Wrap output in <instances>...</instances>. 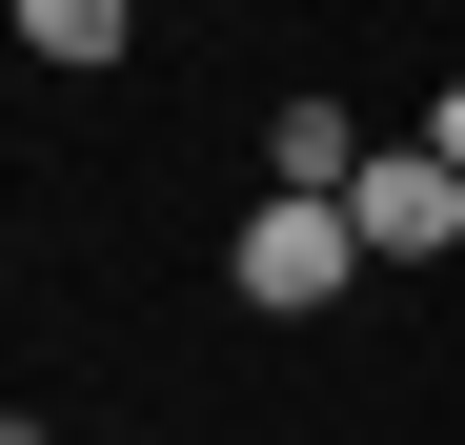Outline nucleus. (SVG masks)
I'll list each match as a JSON object with an SVG mask.
<instances>
[{
    "instance_id": "1",
    "label": "nucleus",
    "mask_w": 465,
    "mask_h": 445,
    "mask_svg": "<svg viewBox=\"0 0 465 445\" xmlns=\"http://www.w3.org/2000/svg\"><path fill=\"white\" fill-rule=\"evenodd\" d=\"M223 283H243V304H344V283H364L344 183H263V203H243V243H223Z\"/></svg>"
},
{
    "instance_id": "2",
    "label": "nucleus",
    "mask_w": 465,
    "mask_h": 445,
    "mask_svg": "<svg viewBox=\"0 0 465 445\" xmlns=\"http://www.w3.org/2000/svg\"><path fill=\"white\" fill-rule=\"evenodd\" d=\"M344 222H364V263H445V243H465V163H445L425 122H405V142H364Z\"/></svg>"
},
{
    "instance_id": "3",
    "label": "nucleus",
    "mask_w": 465,
    "mask_h": 445,
    "mask_svg": "<svg viewBox=\"0 0 465 445\" xmlns=\"http://www.w3.org/2000/svg\"><path fill=\"white\" fill-rule=\"evenodd\" d=\"M0 21H21V61H82V82H102V61L142 41V0H0Z\"/></svg>"
},
{
    "instance_id": "4",
    "label": "nucleus",
    "mask_w": 465,
    "mask_h": 445,
    "mask_svg": "<svg viewBox=\"0 0 465 445\" xmlns=\"http://www.w3.org/2000/svg\"><path fill=\"white\" fill-rule=\"evenodd\" d=\"M263 183H364V122H344V102H324V82H303V102H283V122H263Z\"/></svg>"
},
{
    "instance_id": "5",
    "label": "nucleus",
    "mask_w": 465,
    "mask_h": 445,
    "mask_svg": "<svg viewBox=\"0 0 465 445\" xmlns=\"http://www.w3.org/2000/svg\"><path fill=\"white\" fill-rule=\"evenodd\" d=\"M425 142H445V163H465V82H445V102H425Z\"/></svg>"
},
{
    "instance_id": "6",
    "label": "nucleus",
    "mask_w": 465,
    "mask_h": 445,
    "mask_svg": "<svg viewBox=\"0 0 465 445\" xmlns=\"http://www.w3.org/2000/svg\"><path fill=\"white\" fill-rule=\"evenodd\" d=\"M0 445H41V425H21V405H0Z\"/></svg>"
}]
</instances>
